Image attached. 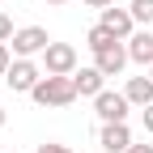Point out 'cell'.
<instances>
[{
    "instance_id": "cell-1",
    "label": "cell",
    "mask_w": 153,
    "mask_h": 153,
    "mask_svg": "<svg viewBox=\"0 0 153 153\" xmlns=\"http://www.w3.org/2000/svg\"><path fill=\"white\" fill-rule=\"evenodd\" d=\"M30 98L38 106H68V102H76V85H72V76H43L30 89Z\"/></svg>"
},
{
    "instance_id": "cell-2",
    "label": "cell",
    "mask_w": 153,
    "mask_h": 153,
    "mask_svg": "<svg viewBox=\"0 0 153 153\" xmlns=\"http://www.w3.org/2000/svg\"><path fill=\"white\" fill-rule=\"evenodd\" d=\"M9 47H13L17 60H34V55H43V51L51 47V34H47L43 26H22V30L9 38Z\"/></svg>"
},
{
    "instance_id": "cell-3",
    "label": "cell",
    "mask_w": 153,
    "mask_h": 153,
    "mask_svg": "<svg viewBox=\"0 0 153 153\" xmlns=\"http://www.w3.org/2000/svg\"><path fill=\"white\" fill-rule=\"evenodd\" d=\"M43 72L47 76H72L76 72V47L72 43H51L43 51Z\"/></svg>"
},
{
    "instance_id": "cell-4",
    "label": "cell",
    "mask_w": 153,
    "mask_h": 153,
    "mask_svg": "<svg viewBox=\"0 0 153 153\" xmlns=\"http://www.w3.org/2000/svg\"><path fill=\"white\" fill-rule=\"evenodd\" d=\"M43 76H47V72L38 68L34 60H13V64H9V72H4V81H9V89H13V94H30L38 81H43Z\"/></svg>"
},
{
    "instance_id": "cell-5",
    "label": "cell",
    "mask_w": 153,
    "mask_h": 153,
    "mask_svg": "<svg viewBox=\"0 0 153 153\" xmlns=\"http://www.w3.org/2000/svg\"><path fill=\"white\" fill-rule=\"evenodd\" d=\"M128 94H115V89H102L98 98H94V111H98L102 123H128Z\"/></svg>"
},
{
    "instance_id": "cell-6",
    "label": "cell",
    "mask_w": 153,
    "mask_h": 153,
    "mask_svg": "<svg viewBox=\"0 0 153 153\" xmlns=\"http://www.w3.org/2000/svg\"><path fill=\"white\" fill-rule=\"evenodd\" d=\"M94 64H98L106 76H119L128 64H132V55H128V43H111L102 51H94Z\"/></svg>"
},
{
    "instance_id": "cell-7",
    "label": "cell",
    "mask_w": 153,
    "mask_h": 153,
    "mask_svg": "<svg viewBox=\"0 0 153 153\" xmlns=\"http://www.w3.org/2000/svg\"><path fill=\"white\" fill-rule=\"evenodd\" d=\"M102 26L115 34V38H128L136 34V17H132V9H119V4H111V9H102Z\"/></svg>"
},
{
    "instance_id": "cell-8",
    "label": "cell",
    "mask_w": 153,
    "mask_h": 153,
    "mask_svg": "<svg viewBox=\"0 0 153 153\" xmlns=\"http://www.w3.org/2000/svg\"><path fill=\"white\" fill-rule=\"evenodd\" d=\"M98 145H102V153H128L132 149V128L128 123H102Z\"/></svg>"
},
{
    "instance_id": "cell-9",
    "label": "cell",
    "mask_w": 153,
    "mask_h": 153,
    "mask_svg": "<svg viewBox=\"0 0 153 153\" xmlns=\"http://www.w3.org/2000/svg\"><path fill=\"white\" fill-rule=\"evenodd\" d=\"M72 85H76V98H98V94L106 89V72L98 64H89L81 72H72Z\"/></svg>"
},
{
    "instance_id": "cell-10",
    "label": "cell",
    "mask_w": 153,
    "mask_h": 153,
    "mask_svg": "<svg viewBox=\"0 0 153 153\" xmlns=\"http://www.w3.org/2000/svg\"><path fill=\"white\" fill-rule=\"evenodd\" d=\"M128 55H132V64H149L153 68V34L149 30H136L128 38Z\"/></svg>"
},
{
    "instance_id": "cell-11",
    "label": "cell",
    "mask_w": 153,
    "mask_h": 153,
    "mask_svg": "<svg viewBox=\"0 0 153 153\" xmlns=\"http://www.w3.org/2000/svg\"><path fill=\"white\" fill-rule=\"evenodd\" d=\"M123 94H128L132 106H149V102H153V76H132Z\"/></svg>"
},
{
    "instance_id": "cell-12",
    "label": "cell",
    "mask_w": 153,
    "mask_h": 153,
    "mask_svg": "<svg viewBox=\"0 0 153 153\" xmlns=\"http://www.w3.org/2000/svg\"><path fill=\"white\" fill-rule=\"evenodd\" d=\"M111 43H123V38H115V34H111L102 22H98V26L85 34V47H89V51H102V47H111Z\"/></svg>"
},
{
    "instance_id": "cell-13",
    "label": "cell",
    "mask_w": 153,
    "mask_h": 153,
    "mask_svg": "<svg viewBox=\"0 0 153 153\" xmlns=\"http://www.w3.org/2000/svg\"><path fill=\"white\" fill-rule=\"evenodd\" d=\"M132 17H136V26H153V0H132Z\"/></svg>"
},
{
    "instance_id": "cell-14",
    "label": "cell",
    "mask_w": 153,
    "mask_h": 153,
    "mask_svg": "<svg viewBox=\"0 0 153 153\" xmlns=\"http://www.w3.org/2000/svg\"><path fill=\"white\" fill-rule=\"evenodd\" d=\"M13 34H17V30H13V17H9V13H0V43H9Z\"/></svg>"
},
{
    "instance_id": "cell-15",
    "label": "cell",
    "mask_w": 153,
    "mask_h": 153,
    "mask_svg": "<svg viewBox=\"0 0 153 153\" xmlns=\"http://www.w3.org/2000/svg\"><path fill=\"white\" fill-rule=\"evenodd\" d=\"M13 60H17V55H13V47H9V43H0V76L9 72V64H13Z\"/></svg>"
},
{
    "instance_id": "cell-16",
    "label": "cell",
    "mask_w": 153,
    "mask_h": 153,
    "mask_svg": "<svg viewBox=\"0 0 153 153\" xmlns=\"http://www.w3.org/2000/svg\"><path fill=\"white\" fill-rule=\"evenodd\" d=\"M34 153H72V149H68V145H55V140H47V145H38Z\"/></svg>"
},
{
    "instance_id": "cell-17",
    "label": "cell",
    "mask_w": 153,
    "mask_h": 153,
    "mask_svg": "<svg viewBox=\"0 0 153 153\" xmlns=\"http://www.w3.org/2000/svg\"><path fill=\"white\" fill-rule=\"evenodd\" d=\"M140 111H145V115H140V119H145V132L153 136V102H149V106H140Z\"/></svg>"
},
{
    "instance_id": "cell-18",
    "label": "cell",
    "mask_w": 153,
    "mask_h": 153,
    "mask_svg": "<svg viewBox=\"0 0 153 153\" xmlns=\"http://www.w3.org/2000/svg\"><path fill=\"white\" fill-rule=\"evenodd\" d=\"M85 4H89V9H98V13H102V9H111V4H115V0H85Z\"/></svg>"
},
{
    "instance_id": "cell-19",
    "label": "cell",
    "mask_w": 153,
    "mask_h": 153,
    "mask_svg": "<svg viewBox=\"0 0 153 153\" xmlns=\"http://www.w3.org/2000/svg\"><path fill=\"white\" fill-rule=\"evenodd\" d=\"M128 153H153V145H132Z\"/></svg>"
},
{
    "instance_id": "cell-20",
    "label": "cell",
    "mask_w": 153,
    "mask_h": 153,
    "mask_svg": "<svg viewBox=\"0 0 153 153\" xmlns=\"http://www.w3.org/2000/svg\"><path fill=\"white\" fill-rule=\"evenodd\" d=\"M4 123H9V111H4V106H0V128H4Z\"/></svg>"
},
{
    "instance_id": "cell-21",
    "label": "cell",
    "mask_w": 153,
    "mask_h": 153,
    "mask_svg": "<svg viewBox=\"0 0 153 153\" xmlns=\"http://www.w3.org/2000/svg\"><path fill=\"white\" fill-rule=\"evenodd\" d=\"M43 4H68V0H43Z\"/></svg>"
},
{
    "instance_id": "cell-22",
    "label": "cell",
    "mask_w": 153,
    "mask_h": 153,
    "mask_svg": "<svg viewBox=\"0 0 153 153\" xmlns=\"http://www.w3.org/2000/svg\"><path fill=\"white\" fill-rule=\"evenodd\" d=\"M149 76H153V68H149Z\"/></svg>"
}]
</instances>
